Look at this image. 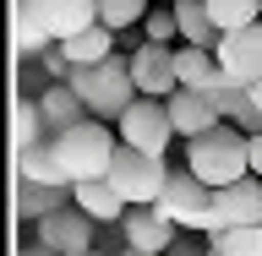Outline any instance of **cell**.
I'll return each instance as SVG.
<instances>
[{"mask_svg": "<svg viewBox=\"0 0 262 256\" xmlns=\"http://www.w3.org/2000/svg\"><path fill=\"white\" fill-rule=\"evenodd\" d=\"M22 256H60V251H49V245H38V240H33L28 251H22Z\"/></svg>", "mask_w": 262, "mask_h": 256, "instance_id": "29", "label": "cell"}, {"mask_svg": "<svg viewBox=\"0 0 262 256\" xmlns=\"http://www.w3.org/2000/svg\"><path fill=\"white\" fill-rule=\"evenodd\" d=\"M49 147H55V158H60V169L71 175V185H82V180H104L115 164V136L104 120H77V126H66L49 136Z\"/></svg>", "mask_w": 262, "mask_h": 256, "instance_id": "2", "label": "cell"}, {"mask_svg": "<svg viewBox=\"0 0 262 256\" xmlns=\"http://www.w3.org/2000/svg\"><path fill=\"white\" fill-rule=\"evenodd\" d=\"M169 38H180V22H175V6H153L142 22V44H169Z\"/></svg>", "mask_w": 262, "mask_h": 256, "instance_id": "25", "label": "cell"}, {"mask_svg": "<svg viewBox=\"0 0 262 256\" xmlns=\"http://www.w3.org/2000/svg\"><path fill=\"white\" fill-rule=\"evenodd\" d=\"M66 60H71V71H82V65H104L110 55H120L115 49V33L98 22V28H88V33H77V38H66Z\"/></svg>", "mask_w": 262, "mask_h": 256, "instance_id": "18", "label": "cell"}, {"mask_svg": "<svg viewBox=\"0 0 262 256\" xmlns=\"http://www.w3.org/2000/svg\"><path fill=\"white\" fill-rule=\"evenodd\" d=\"M71 87H77V98L88 104V114H98V120H120V114L142 98L137 82H131V55H110L104 65L71 71Z\"/></svg>", "mask_w": 262, "mask_h": 256, "instance_id": "3", "label": "cell"}, {"mask_svg": "<svg viewBox=\"0 0 262 256\" xmlns=\"http://www.w3.org/2000/svg\"><path fill=\"white\" fill-rule=\"evenodd\" d=\"M16 175H22V185H49V191H71V175L60 169V158H55V147H49V142L28 147V153H16Z\"/></svg>", "mask_w": 262, "mask_h": 256, "instance_id": "15", "label": "cell"}, {"mask_svg": "<svg viewBox=\"0 0 262 256\" xmlns=\"http://www.w3.org/2000/svg\"><path fill=\"white\" fill-rule=\"evenodd\" d=\"M251 104H257V109H262V77L251 82Z\"/></svg>", "mask_w": 262, "mask_h": 256, "instance_id": "30", "label": "cell"}, {"mask_svg": "<svg viewBox=\"0 0 262 256\" xmlns=\"http://www.w3.org/2000/svg\"><path fill=\"white\" fill-rule=\"evenodd\" d=\"M93 229H98V224L71 202V207L49 213L44 224H33V240L49 245V251H60V256H82V251H93Z\"/></svg>", "mask_w": 262, "mask_h": 256, "instance_id": "8", "label": "cell"}, {"mask_svg": "<svg viewBox=\"0 0 262 256\" xmlns=\"http://www.w3.org/2000/svg\"><path fill=\"white\" fill-rule=\"evenodd\" d=\"M164 104H169V126H175V136H186V142L208 136L213 126H224L208 93H191V87H180V93H175V98H164Z\"/></svg>", "mask_w": 262, "mask_h": 256, "instance_id": "13", "label": "cell"}, {"mask_svg": "<svg viewBox=\"0 0 262 256\" xmlns=\"http://www.w3.org/2000/svg\"><path fill=\"white\" fill-rule=\"evenodd\" d=\"M120 256H153V251H120Z\"/></svg>", "mask_w": 262, "mask_h": 256, "instance_id": "31", "label": "cell"}, {"mask_svg": "<svg viewBox=\"0 0 262 256\" xmlns=\"http://www.w3.org/2000/svg\"><path fill=\"white\" fill-rule=\"evenodd\" d=\"M186 169H191L208 191H224V185L251 175V136L224 120V126H213L208 136L186 142Z\"/></svg>", "mask_w": 262, "mask_h": 256, "instance_id": "1", "label": "cell"}, {"mask_svg": "<svg viewBox=\"0 0 262 256\" xmlns=\"http://www.w3.org/2000/svg\"><path fill=\"white\" fill-rule=\"evenodd\" d=\"M153 6H175V0H153Z\"/></svg>", "mask_w": 262, "mask_h": 256, "instance_id": "32", "label": "cell"}, {"mask_svg": "<svg viewBox=\"0 0 262 256\" xmlns=\"http://www.w3.org/2000/svg\"><path fill=\"white\" fill-rule=\"evenodd\" d=\"M262 224V180L246 175L224 191H213V224L208 235H229V229H257Z\"/></svg>", "mask_w": 262, "mask_h": 256, "instance_id": "7", "label": "cell"}, {"mask_svg": "<svg viewBox=\"0 0 262 256\" xmlns=\"http://www.w3.org/2000/svg\"><path fill=\"white\" fill-rule=\"evenodd\" d=\"M164 256H208V245H196V240H175Z\"/></svg>", "mask_w": 262, "mask_h": 256, "instance_id": "27", "label": "cell"}, {"mask_svg": "<svg viewBox=\"0 0 262 256\" xmlns=\"http://www.w3.org/2000/svg\"><path fill=\"white\" fill-rule=\"evenodd\" d=\"M213 109H219V120H229V126H235V120H241V109H246V104H251V87H229V82H224V87H213Z\"/></svg>", "mask_w": 262, "mask_h": 256, "instance_id": "26", "label": "cell"}, {"mask_svg": "<svg viewBox=\"0 0 262 256\" xmlns=\"http://www.w3.org/2000/svg\"><path fill=\"white\" fill-rule=\"evenodd\" d=\"M169 175H175V169H164V158L137 153V147H120L104 180L120 191V202H126V207H159V196H164V185H169Z\"/></svg>", "mask_w": 262, "mask_h": 256, "instance_id": "4", "label": "cell"}, {"mask_svg": "<svg viewBox=\"0 0 262 256\" xmlns=\"http://www.w3.org/2000/svg\"><path fill=\"white\" fill-rule=\"evenodd\" d=\"M82 256H104V251H82Z\"/></svg>", "mask_w": 262, "mask_h": 256, "instance_id": "33", "label": "cell"}, {"mask_svg": "<svg viewBox=\"0 0 262 256\" xmlns=\"http://www.w3.org/2000/svg\"><path fill=\"white\" fill-rule=\"evenodd\" d=\"M49 49H55V38L44 33V22L16 0V60H44Z\"/></svg>", "mask_w": 262, "mask_h": 256, "instance_id": "19", "label": "cell"}, {"mask_svg": "<svg viewBox=\"0 0 262 256\" xmlns=\"http://www.w3.org/2000/svg\"><path fill=\"white\" fill-rule=\"evenodd\" d=\"M159 213H164L175 229L208 235V224H213V191L191 175V169H175L169 185H164V196H159Z\"/></svg>", "mask_w": 262, "mask_h": 256, "instance_id": "5", "label": "cell"}, {"mask_svg": "<svg viewBox=\"0 0 262 256\" xmlns=\"http://www.w3.org/2000/svg\"><path fill=\"white\" fill-rule=\"evenodd\" d=\"M208 256H262V224L257 229H229V235H208Z\"/></svg>", "mask_w": 262, "mask_h": 256, "instance_id": "24", "label": "cell"}, {"mask_svg": "<svg viewBox=\"0 0 262 256\" xmlns=\"http://www.w3.org/2000/svg\"><path fill=\"white\" fill-rule=\"evenodd\" d=\"M219 65H224L229 87H251L262 77V22L241 33H224V44H219Z\"/></svg>", "mask_w": 262, "mask_h": 256, "instance_id": "11", "label": "cell"}, {"mask_svg": "<svg viewBox=\"0 0 262 256\" xmlns=\"http://www.w3.org/2000/svg\"><path fill=\"white\" fill-rule=\"evenodd\" d=\"M71 202H77L93 224H120V218H126V213H120L126 202H120V191H115L110 180H82V185H71Z\"/></svg>", "mask_w": 262, "mask_h": 256, "instance_id": "16", "label": "cell"}, {"mask_svg": "<svg viewBox=\"0 0 262 256\" xmlns=\"http://www.w3.org/2000/svg\"><path fill=\"white\" fill-rule=\"evenodd\" d=\"M131 82L142 98H175L180 77H175V49L169 44H142L131 55Z\"/></svg>", "mask_w": 262, "mask_h": 256, "instance_id": "10", "label": "cell"}, {"mask_svg": "<svg viewBox=\"0 0 262 256\" xmlns=\"http://www.w3.org/2000/svg\"><path fill=\"white\" fill-rule=\"evenodd\" d=\"M153 0H98V22L110 33H126V28H142Z\"/></svg>", "mask_w": 262, "mask_h": 256, "instance_id": "22", "label": "cell"}, {"mask_svg": "<svg viewBox=\"0 0 262 256\" xmlns=\"http://www.w3.org/2000/svg\"><path fill=\"white\" fill-rule=\"evenodd\" d=\"M120 235H126V251H153V256H164L169 245H175V224H169L159 207H126Z\"/></svg>", "mask_w": 262, "mask_h": 256, "instance_id": "12", "label": "cell"}, {"mask_svg": "<svg viewBox=\"0 0 262 256\" xmlns=\"http://www.w3.org/2000/svg\"><path fill=\"white\" fill-rule=\"evenodd\" d=\"M22 6L44 22V33L55 38V44H66V38L98 28V0H22Z\"/></svg>", "mask_w": 262, "mask_h": 256, "instance_id": "9", "label": "cell"}, {"mask_svg": "<svg viewBox=\"0 0 262 256\" xmlns=\"http://www.w3.org/2000/svg\"><path fill=\"white\" fill-rule=\"evenodd\" d=\"M251 175L262 180V136H251Z\"/></svg>", "mask_w": 262, "mask_h": 256, "instance_id": "28", "label": "cell"}, {"mask_svg": "<svg viewBox=\"0 0 262 256\" xmlns=\"http://www.w3.org/2000/svg\"><path fill=\"white\" fill-rule=\"evenodd\" d=\"M115 126H120V147H137V153H153V158H164L169 142H175V126H169V104L164 98H137Z\"/></svg>", "mask_w": 262, "mask_h": 256, "instance_id": "6", "label": "cell"}, {"mask_svg": "<svg viewBox=\"0 0 262 256\" xmlns=\"http://www.w3.org/2000/svg\"><path fill=\"white\" fill-rule=\"evenodd\" d=\"M208 16L219 33H241L251 22H262V0H208Z\"/></svg>", "mask_w": 262, "mask_h": 256, "instance_id": "21", "label": "cell"}, {"mask_svg": "<svg viewBox=\"0 0 262 256\" xmlns=\"http://www.w3.org/2000/svg\"><path fill=\"white\" fill-rule=\"evenodd\" d=\"M38 109H44V126H49V136H55V131L77 126L82 114H88V104L77 98V87H71V82H55V87H44V93H38Z\"/></svg>", "mask_w": 262, "mask_h": 256, "instance_id": "17", "label": "cell"}, {"mask_svg": "<svg viewBox=\"0 0 262 256\" xmlns=\"http://www.w3.org/2000/svg\"><path fill=\"white\" fill-rule=\"evenodd\" d=\"M175 77L180 87H191V93H213V87H224V65H219V55L213 49H196V44H180L175 49Z\"/></svg>", "mask_w": 262, "mask_h": 256, "instance_id": "14", "label": "cell"}, {"mask_svg": "<svg viewBox=\"0 0 262 256\" xmlns=\"http://www.w3.org/2000/svg\"><path fill=\"white\" fill-rule=\"evenodd\" d=\"M22 218H33V224H44L49 213H60V207H71V191H49V185H22Z\"/></svg>", "mask_w": 262, "mask_h": 256, "instance_id": "23", "label": "cell"}, {"mask_svg": "<svg viewBox=\"0 0 262 256\" xmlns=\"http://www.w3.org/2000/svg\"><path fill=\"white\" fill-rule=\"evenodd\" d=\"M44 109L33 104V98H16V114H11V142H16V153H28V147H38V142H49L44 136Z\"/></svg>", "mask_w": 262, "mask_h": 256, "instance_id": "20", "label": "cell"}]
</instances>
